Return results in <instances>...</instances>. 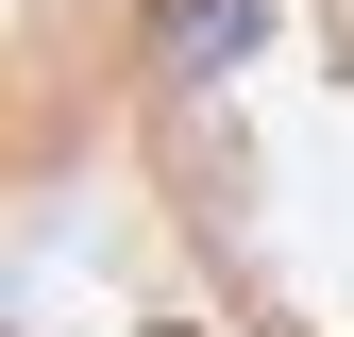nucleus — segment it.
<instances>
[{
  "label": "nucleus",
  "mask_w": 354,
  "mask_h": 337,
  "mask_svg": "<svg viewBox=\"0 0 354 337\" xmlns=\"http://www.w3.org/2000/svg\"><path fill=\"white\" fill-rule=\"evenodd\" d=\"M136 152L236 337H354V0H169Z\"/></svg>",
  "instance_id": "nucleus-1"
}]
</instances>
